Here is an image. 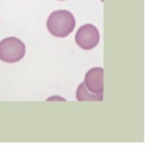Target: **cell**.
Listing matches in <instances>:
<instances>
[{
	"label": "cell",
	"mask_w": 155,
	"mask_h": 155,
	"mask_svg": "<svg viewBox=\"0 0 155 155\" xmlns=\"http://www.w3.org/2000/svg\"><path fill=\"white\" fill-rule=\"evenodd\" d=\"M76 19L73 14L66 10H57L52 12L47 21L48 31L55 37H67L74 30Z\"/></svg>",
	"instance_id": "cell-1"
},
{
	"label": "cell",
	"mask_w": 155,
	"mask_h": 155,
	"mask_svg": "<svg viewBox=\"0 0 155 155\" xmlns=\"http://www.w3.org/2000/svg\"><path fill=\"white\" fill-rule=\"evenodd\" d=\"M25 54V45L16 37L5 38L0 42V59L6 63H16Z\"/></svg>",
	"instance_id": "cell-2"
},
{
	"label": "cell",
	"mask_w": 155,
	"mask_h": 155,
	"mask_svg": "<svg viewBox=\"0 0 155 155\" xmlns=\"http://www.w3.org/2000/svg\"><path fill=\"white\" fill-rule=\"evenodd\" d=\"M100 41L99 30L93 24H84L76 33V43L82 50L90 51L94 48Z\"/></svg>",
	"instance_id": "cell-3"
},
{
	"label": "cell",
	"mask_w": 155,
	"mask_h": 155,
	"mask_svg": "<svg viewBox=\"0 0 155 155\" xmlns=\"http://www.w3.org/2000/svg\"><path fill=\"white\" fill-rule=\"evenodd\" d=\"M86 88L92 93L102 94L104 92V69L100 67L92 68L86 73L84 82Z\"/></svg>",
	"instance_id": "cell-4"
},
{
	"label": "cell",
	"mask_w": 155,
	"mask_h": 155,
	"mask_svg": "<svg viewBox=\"0 0 155 155\" xmlns=\"http://www.w3.org/2000/svg\"><path fill=\"white\" fill-rule=\"evenodd\" d=\"M77 100L78 101H102L103 100V93L102 94H96L92 93L86 88L85 84L82 82L79 85L77 89Z\"/></svg>",
	"instance_id": "cell-5"
},
{
	"label": "cell",
	"mask_w": 155,
	"mask_h": 155,
	"mask_svg": "<svg viewBox=\"0 0 155 155\" xmlns=\"http://www.w3.org/2000/svg\"><path fill=\"white\" fill-rule=\"evenodd\" d=\"M61 1H63V0H61Z\"/></svg>",
	"instance_id": "cell-6"
}]
</instances>
